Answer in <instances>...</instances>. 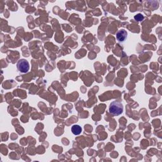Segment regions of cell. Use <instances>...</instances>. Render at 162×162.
Returning a JSON list of instances; mask_svg holds the SVG:
<instances>
[{
	"mask_svg": "<svg viewBox=\"0 0 162 162\" xmlns=\"http://www.w3.org/2000/svg\"><path fill=\"white\" fill-rule=\"evenodd\" d=\"M124 107L120 101H114L110 103L109 106V112L113 115L118 116L122 114Z\"/></svg>",
	"mask_w": 162,
	"mask_h": 162,
	"instance_id": "1",
	"label": "cell"
},
{
	"mask_svg": "<svg viewBox=\"0 0 162 162\" xmlns=\"http://www.w3.org/2000/svg\"><path fill=\"white\" fill-rule=\"evenodd\" d=\"M17 69L21 73H27L30 68V65L29 62L25 59H20L18 61L17 64Z\"/></svg>",
	"mask_w": 162,
	"mask_h": 162,
	"instance_id": "2",
	"label": "cell"
},
{
	"mask_svg": "<svg viewBox=\"0 0 162 162\" xmlns=\"http://www.w3.org/2000/svg\"><path fill=\"white\" fill-rule=\"evenodd\" d=\"M116 38L119 43H124L127 38V33L124 29L119 30L116 34Z\"/></svg>",
	"mask_w": 162,
	"mask_h": 162,
	"instance_id": "3",
	"label": "cell"
},
{
	"mask_svg": "<svg viewBox=\"0 0 162 162\" xmlns=\"http://www.w3.org/2000/svg\"><path fill=\"white\" fill-rule=\"evenodd\" d=\"M72 132L75 135V136H77V135H79L81 132H82V128L78 125H73L72 127Z\"/></svg>",
	"mask_w": 162,
	"mask_h": 162,
	"instance_id": "4",
	"label": "cell"
},
{
	"mask_svg": "<svg viewBox=\"0 0 162 162\" xmlns=\"http://www.w3.org/2000/svg\"><path fill=\"white\" fill-rule=\"evenodd\" d=\"M134 19L138 21V22H140V21H142L143 19H144V16L142 15V14H138L134 16Z\"/></svg>",
	"mask_w": 162,
	"mask_h": 162,
	"instance_id": "5",
	"label": "cell"
}]
</instances>
